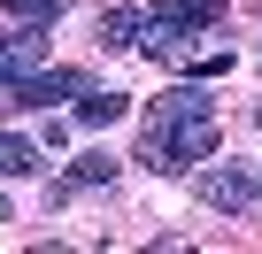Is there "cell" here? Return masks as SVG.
I'll list each match as a JSON object with an SVG mask.
<instances>
[{"label":"cell","mask_w":262,"mask_h":254,"mask_svg":"<svg viewBox=\"0 0 262 254\" xmlns=\"http://www.w3.org/2000/svg\"><path fill=\"white\" fill-rule=\"evenodd\" d=\"M216 154V108L201 85H170L155 108H147V139H139V162L155 177H185L193 162Z\"/></svg>","instance_id":"1"},{"label":"cell","mask_w":262,"mask_h":254,"mask_svg":"<svg viewBox=\"0 0 262 254\" xmlns=\"http://www.w3.org/2000/svg\"><path fill=\"white\" fill-rule=\"evenodd\" d=\"M193 193H201L216 216H254V208H262V170H254V162H216V170L193 177Z\"/></svg>","instance_id":"2"},{"label":"cell","mask_w":262,"mask_h":254,"mask_svg":"<svg viewBox=\"0 0 262 254\" xmlns=\"http://www.w3.org/2000/svg\"><path fill=\"white\" fill-rule=\"evenodd\" d=\"M47 24H24V31H0V77H31V70H47V39H39Z\"/></svg>","instance_id":"3"},{"label":"cell","mask_w":262,"mask_h":254,"mask_svg":"<svg viewBox=\"0 0 262 254\" xmlns=\"http://www.w3.org/2000/svg\"><path fill=\"white\" fill-rule=\"evenodd\" d=\"M108 177H116V162H108V154H77V162L62 170L54 200H70V193H93V185H108Z\"/></svg>","instance_id":"4"},{"label":"cell","mask_w":262,"mask_h":254,"mask_svg":"<svg viewBox=\"0 0 262 254\" xmlns=\"http://www.w3.org/2000/svg\"><path fill=\"white\" fill-rule=\"evenodd\" d=\"M123 108H131V100H123V93H93V85H85V93H77V123H85V131H108V123H116V116H123Z\"/></svg>","instance_id":"5"},{"label":"cell","mask_w":262,"mask_h":254,"mask_svg":"<svg viewBox=\"0 0 262 254\" xmlns=\"http://www.w3.org/2000/svg\"><path fill=\"white\" fill-rule=\"evenodd\" d=\"M139 39H147V16L139 8H108L100 16V47H139Z\"/></svg>","instance_id":"6"},{"label":"cell","mask_w":262,"mask_h":254,"mask_svg":"<svg viewBox=\"0 0 262 254\" xmlns=\"http://www.w3.org/2000/svg\"><path fill=\"white\" fill-rule=\"evenodd\" d=\"M31 170H39V147L16 139V131H0V177H31Z\"/></svg>","instance_id":"7"},{"label":"cell","mask_w":262,"mask_h":254,"mask_svg":"<svg viewBox=\"0 0 262 254\" xmlns=\"http://www.w3.org/2000/svg\"><path fill=\"white\" fill-rule=\"evenodd\" d=\"M62 8H70V0H8V16H16V24H54Z\"/></svg>","instance_id":"8"},{"label":"cell","mask_w":262,"mask_h":254,"mask_svg":"<svg viewBox=\"0 0 262 254\" xmlns=\"http://www.w3.org/2000/svg\"><path fill=\"white\" fill-rule=\"evenodd\" d=\"M185 70H193V77H224V70H231V47H208V54H193Z\"/></svg>","instance_id":"9"},{"label":"cell","mask_w":262,"mask_h":254,"mask_svg":"<svg viewBox=\"0 0 262 254\" xmlns=\"http://www.w3.org/2000/svg\"><path fill=\"white\" fill-rule=\"evenodd\" d=\"M0 223H8V193H0Z\"/></svg>","instance_id":"10"}]
</instances>
